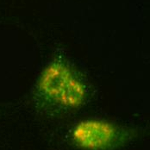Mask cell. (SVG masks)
I'll return each instance as SVG.
<instances>
[{
    "label": "cell",
    "mask_w": 150,
    "mask_h": 150,
    "mask_svg": "<svg viewBox=\"0 0 150 150\" xmlns=\"http://www.w3.org/2000/svg\"><path fill=\"white\" fill-rule=\"evenodd\" d=\"M36 89L46 102L65 110L79 108L87 98L83 79L63 61H52L46 66L37 79Z\"/></svg>",
    "instance_id": "1"
},
{
    "label": "cell",
    "mask_w": 150,
    "mask_h": 150,
    "mask_svg": "<svg viewBox=\"0 0 150 150\" xmlns=\"http://www.w3.org/2000/svg\"><path fill=\"white\" fill-rule=\"evenodd\" d=\"M130 137L127 129L101 119L80 121L72 131L74 144L82 150H115L125 145Z\"/></svg>",
    "instance_id": "2"
}]
</instances>
